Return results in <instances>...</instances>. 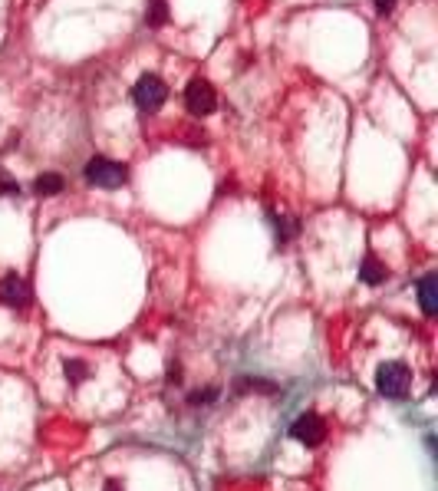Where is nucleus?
Returning a JSON list of instances; mask_svg holds the SVG:
<instances>
[{
    "instance_id": "nucleus-1",
    "label": "nucleus",
    "mask_w": 438,
    "mask_h": 491,
    "mask_svg": "<svg viewBox=\"0 0 438 491\" xmlns=\"http://www.w3.org/2000/svg\"><path fill=\"white\" fill-rule=\"evenodd\" d=\"M86 181L96 188H122L129 181V168L122 162H112V158L96 156L86 162Z\"/></svg>"
},
{
    "instance_id": "nucleus-2",
    "label": "nucleus",
    "mask_w": 438,
    "mask_h": 491,
    "mask_svg": "<svg viewBox=\"0 0 438 491\" xmlns=\"http://www.w3.org/2000/svg\"><path fill=\"white\" fill-rule=\"evenodd\" d=\"M409 386H412V373H409V366L405 363H382L376 373V389L382 393V396L389 399H402L405 393H409Z\"/></svg>"
},
{
    "instance_id": "nucleus-3",
    "label": "nucleus",
    "mask_w": 438,
    "mask_h": 491,
    "mask_svg": "<svg viewBox=\"0 0 438 491\" xmlns=\"http://www.w3.org/2000/svg\"><path fill=\"white\" fill-rule=\"evenodd\" d=\"M165 96H168V86H165L162 76H155V73L138 76L136 89H132V99H136V106H138V109H146V112L158 109V106L165 103Z\"/></svg>"
},
{
    "instance_id": "nucleus-4",
    "label": "nucleus",
    "mask_w": 438,
    "mask_h": 491,
    "mask_svg": "<svg viewBox=\"0 0 438 491\" xmlns=\"http://www.w3.org/2000/svg\"><path fill=\"white\" fill-rule=\"evenodd\" d=\"M185 106H188L191 116H211L218 109V93L208 79H191L188 89H185Z\"/></svg>"
},
{
    "instance_id": "nucleus-5",
    "label": "nucleus",
    "mask_w": 438,
    "mask_h": 491,
    "mask_svg": "<svg viewBox=\"0 0 438 491\" xmlns=\"http://www.w3.org/2000/svg\"><path fill=\"white\" fill-rule=\"evenodd\" d=\"M290 435L297 442H303V445H320V442L327 439V425H323V419L313 412H303L297 422L290 425Z\"/></svg>"
},
{
    "instance_id": "nucleus-6",
    "label": "nucleus",
    "mask_w": 438,
    "mask_h": 491,
    "mask_svg": "<svg viewBox=\"0 0 438 491\" xmlns=\"http://www.w3.org/2000/svg\"><path fill=\"white\" fill-rule=\"evenodd\" d=\"M0 300L7 303V307H24L30 300V287L20 274H7L0 280Z\"/></svg>"
},
{
    "instance_id": "nucleus-7",
    "label": "nucleus",
    "mask_w": 438,
    "mask_h": 491,
    "mask_svg": "<svg viewBox=\"0 0 438 491\" xmlns=\"http://www.w3.org/2000/svg\"><path fill=\"white\" fill-rule=\"evenodd\" d=\"M419 300H422V310H425V317H435V313H438V277L435 274L422 277Z\"/></svg>"
},
{
    "instance_id": "nucleus-8",
    "label": "nucleus",
    "mask_w": 438,
    "mask_h": 491,
    "mask_svg": "<svg viewBox=\"0 0 438 491\" xmlns=\"http://www.w3.org/2000/svg\"><path fill=\"white\" fill-rule=\"evenodd\" d=\"M386 274H389V270L382 268V264H379V260L372 258V254L360 264V280H366V284H372V287L382 284V280H386Z\"/></svg>"
},
{
    "instance_id": "nucleus-9",
    "label": "nucleus",
    "mask_w": 438,
    "mask_h": 491,
    "mask_svg": "<svg viewBox=\"0 0 438 491\" xmlns=\"http://www.w3.org/2000/svg\"><path fill=\"white\" fill-rule=\"evenodd\" d=\"M34 191L36 195H60L63 191V175H56V172L40 175V178L34 181Z\"/></svg>"
},
{
    "instance_id": "nucleus-10",
    "label": "nucleus",
    "mask_w": 438,
    "mask_h": 491,
    "mask_svg": "<svg viewBox=\"0 0 438 491\" xmlns=\"http://www.w3.org/2000/svg\"><path fill=\"white\" fill-rule=\"evenodd\" d=\"M146 20L152 26H162L165 20H168V7H165V0H148V14Z\"/></svg>"
},
{
    "instance_id": "nucleus-11",
    "label": "nucleus",
    "mask_w": 438,
    "mask_h": 491,
    "mask_svg": "<svg viewBox=\"0 0 438 491\" xmlns=\"http://www.w3.org/2000/svg\"><path fill=\"white\" fill-rule=\"evenodd\" d=\"M89 376L86 360H66V380L69 383H83Z\"/></svg>"
},
{
    "instance_id": "nucleus-12",
    "label": "nucleus",
    "mask_w": 438,
    "mask_h": 491,
    "mask_svg": "<svg viewBox=\"0 0 438 491\" xmlns=\"http://www.w3.org/2000/svg\"><path fill=\"white\" fill-rule=\"evenodd\" d=\"M0 195H20V185L7 172H0Z\"/></svg>"
},
{
    "instance_id": "nucleus-13",
    "label": "nucleus",
    "mask_w": 438,
    "mask_h": 491,
    "mask_svg": "<svg viewBox=\"0 0 438 491\" xmlns=\"http://www.w3.org/2000/svg\"><path fill=\"white\" fill-rule=\"evenodd\" d=\"M392 4H395V0H376V10H379V14H389V10H392Z\"/></svg>"
},
{
    "instance_id": "nucleus-14",
    "label": "nucleus",
    "mask_w": 438,
    "mask_h": 491,
    "mask_svg": "<svg viewBox=\"0 0 438 491\" xmlns=\"http://www.w3.org/2000/svg\"><path fill=\"white\" fill-rule=\"evenodd\" d=\"M178 376H181V370L175 366V363H168V380H178Z\"/></svg>"
},
{
    "instance_id": "nucleus-15",
    "label": "nucleus",
    "mask_w": 438,
    "mask_h": 491,
    "mask_svg": "<svg viewBox=\"0 0 438 491\" xmlns=\"http://www.w3.org/2000/svg\"><path fill=\"white\" fill-rule=\"evenodd\" d=\"M106 491H122V485L119 482H109V485H106Z\"/></svg>"
}]
</instances>
